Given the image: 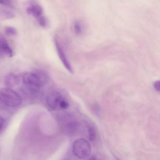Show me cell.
I'll return each mask as SVG.
<instances>
[{
  "label": "cell",
  "instance_id": "cell-3",
  "mask_svg": "<svg viewBox=\"0 0 160 160\" xmlns=\"http://www.w3.org/2000/svg\"><path fill=\"white\" fill-rule=\"evenodd\" d=\"M72 151L77 158L86 159L91 155V147L87 140L84 138H79L73 142Z\"/></svg>",
  "mask_w": 160,
  "mask_h": 160
},
{
  "label": "cell",
  "instance_id": "cell-10",
  "mask_svg": "<svg viewBox=\"0 0 160 160\" xmlns=\"http://www.w3.org/2000/svg\"><path fill=\"white\" fill-rule=\"evenodd\" d=\"M88 138L90 141H94L96 139L97 131L95 127L91 124L88 125Z\"/></svg>",
  "mask_w": 160,
  "mask_h": 160
},
{
  "label": "cell",
  "instance_id": "cell-15",
  "mask_svg": "<svg viewBox=\"0 0 160 160\" xmlns=\"http://www.w3.org/2000/svg\"><path fill=\"white\" fill-rule=\"evenodd\" d=\"M153 88L157 92H159V90H160V81L159 80H157V81H156L153 82Z\"/></svg>",
  "mask_w": 160,
  "mask_h": 160
},
{
  "label": "cell",
  "instance_id": "cell-4",
  "mask_svg": "<svg viewBox=\"0 0 160 160\" xmlns=\"http://www.w3.org/2000/svg\"><path fill=\"white\" fill-rule=\"evenodd\" d=\"M62 98V95L59 92L52 91L47 94L46 102L51 110H57L59 109V104Z\"/></svg>",
  "mask_w": 160,
  "mask_h": 160
},
{
  "label": "cell",
  "instance_id": "cell-17",
  "mask_svg": "<svg viewBox=\"0 0 160 160\" xmlns=\"http://www.w3.org/2000/svg\"><path fill=\"white\" fill-rule=\"evenodd\" d=\"M4 119L1 116H0V130L2 129L4 125Z\"/></svg>",
  "mask_w": 160,
  "mask_h": 160
},
{
  "label": "cell",
  "instance_id": "cell-9",
  "mask_svg": "<svg viewBox=\"0 0 160 160\" xmlns=\"http://www.w3.org/2000/svg\"><path fill=\"white\" fill-rule=\"evenodd\" d=\"M2 51L4 55L7 56L9 58H11L14 55L13 50L11 49V48L9 46L8 42L5 39L2 42Z\"/></svg>",
  "mask_w": 160,
  "mask_h": 160
},
{
  "label": "cell",
  "instance_id": "cell-1",
  "mask_svg": "<svg viewBox=\"0 0 160 160\" xmlns=\"http://www.w3.org/2000/svg\"><path fill=\"white\" fill-rule=\"evenodd\" d=\"M22 81L29 91L35 92L48 82V76L44 71L36 70L25 72L22 76Z\"/></svg>",
  "mask_w": 160,
  "mask_h": 160
},
{
  "label": "cell",
  "instance_id": "cell-8",
  "mask_svg": "<svg viewBox=\"0 0 160 160\" xmlns=\"http://www.w3.org/2000/svg\"><path fill=\"white\" fill-rule=\"evenodd\" d=\"M15 16L14 14L6 9L0 8V19L5 20V19H10L13 18Z\"/></svg>",
  "mask_w": 160,
  "mask_h": 160
},
{
  "label": "cell",
  "instance_id": "cell-11",
  "mask_svg": "<svg viewBox=\"0 0 160 160\" xmlns=\"http://www.w3.org/2000/svg\"><path fill=\"white\" fill-rule=\"evenodd\" d=\"M73 30L76 34L79 35L82 31V28L81 24L78 21H75L73 23Z\"/></svg>",
  "mask_w": 160,
  "mask_h": 160
},
{
  "label": "cell",
  "instance_id": "cell-13",
  "mask_svg": "<svg viewBox=\"0 0 160 160\" xmlns=\"http://www.w3.org/2000/svg\"><path fill=\"white\" fill-rule=\"evenodd\" d=\"M4 32L6 34L10 36H16L18 34V31L16 29L12 26H7L4 29Z\"/></svg>",
  "mask_w": 160,
  "mask_h": 160
},
{
  "label": "cell",
  "instance_id": "cell-18",
  "mask_svg": "<svg viewBox=\"0 0 160 160\" xmlns=\"http://www.w3.org/2000/svg\"><path fill=\"white\" fill-rule=\"evenodd\" d=\"M89 160H99V159L95 156H91L89 158Z\"/></svg>",
  "mask_w": 160,
  "mask_h": 160
},
{
  "label": "cell",
  "instance_id": "cell-6",
  "mask_svg": "<svg viewBox=\"0 0 160 160\" xmlns=\"http://www.w3.org/2000/svg\"><path fill=\"white\" fill-rule=\"evenodd\" d=\"M26 12L36 19L43 15V9L42 6L34 0H31L29 1L26 7Z\"/></svg>",
  "mask_w": 160,
  "mask_h": 160
},
{
  "label": "cell",
  "instance_id": "cell-2",
  "mask_svg": "<svg viewBox=\"0 0 160 160\" xmlns=\"http://www.w3.org/2000/svg\"><path fill=\"white\" fill-rule=\"evenodd\" d=\"M0 101L10 108H17L22 103L21 96L11 88H5L0 89Z\"/></svg>",
  "mask_w": 160,
  "mask_h": 160
},
{
  "label": "cell",
  "instance_id": "cell-12",
  "mask_svg": "<svg viewBox=\"0 0 160 160\" xmlns=\"http://www.w3.org/2000/svg\"><path fill=\"white\" fill-rule=\"evenodd\" d=\"M36 20H37L39 25L40 26H41L42 28H46L48 25V21L47 18L44 15H42L39 18H37Z\"/></svg>",
  "mask_w": 160,
  "mask_h": 160
},
{
  "label": "cell",
  "instance_id": "cell-7",
  "mask_svg": "<svg viewBox=\"0 0 160 160\" xmlns=\"http://www.w3.org/2000/svg\"><path fill=\"white\" fill-rule=\"evenodd\" d=\"M22 77L19 74L10 72L7 74L4 77V84L6 88H12L20 83Z\"/></svg>",
  "mask_w": 160,
  "mask_h": 160
},
{
  "label": "cell",
  "instance_id": "cell-16",
  "mask_svg": "<svg viewBox=\"0 0 160 160\" xmlns=\"http://www.w3.org/2000/svg\"><path fill=\"white\" fill-rule=\"evenodd\" d=\"M0 4L6 6H11V0H0Z\"/></svg>",
  "mask_w": 160,
  "mask_h": 160
},
{
  "label": "cell",
  "instance_id": "cell-5",
  "mask_svg": "<svg viewBox=\"0 0 160 160\" xmlns=\"http://www.w3.org/2000/svg\"><path fill=\"white\" fill-rule=\"evenodd\" d=\"M54 44L56 46V48L57 50V52L58 54V56L59 59H61L62 64L65 67V68L67 69L68 72L70 73H73V68L72 66H71V64L70 61H69L63 48H62L61 44L59 43V41L57 39V38H54Z\"/></svg>",
  "mask_w": 160,
  "mask_h": 160
},
{
  "label": "cell",
  "instance_id": "cell-14",
  "mask_svg": "<svg viewBox=\"0 0 160 160\" xmlns=\"http://www.w3.org/2000/svg\"><path fill=\"white\" fill-rule=\"evenodd\" d=\"M68 107H69V103H68V101L66 100L65 99L62 98V99L61 100L60 104H59V108L65 109H67Z\"/></svg>",
  "mask_w": 160,
  "mask_h": 160
}]
</instances>
